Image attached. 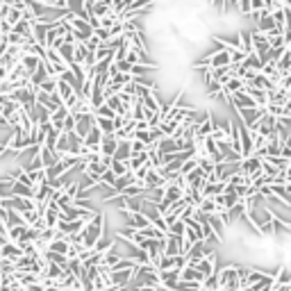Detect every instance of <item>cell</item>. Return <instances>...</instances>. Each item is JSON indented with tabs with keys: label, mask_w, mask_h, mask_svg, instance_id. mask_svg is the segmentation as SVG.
Returning <instances> with one entry per match:
<instances>
[{
	"label": "cell",
	"mask_w": 291,
	"mask_h": 291,
	"mask_svg": "<svg viewBox=\"0 0 291 291\" xmlns=\"http://www.w3.org/2000/svg\"><path fill=\"white\" fill-rule=\"evenodd\" d=\"M105 232H107V221H105V214H93L89 221L84 223V227H82L80 232H77V237H80L82 246H84L86 250H91L93 246L98 243V239L103 237Z\"/></svg>",
	"instance_id": "1"
},
{
	"label": "cell",
	"mask_w": 291,
	"mask_h": 291,
	"mask_svg": "<svg viewBox=\"0 0 291 291\" xmlns=\"http://www.w3.org/2000/svg\"><path fill=\"white\" fill-rule=\"evenodd\" d=\"M73 116H75V128H73V135H75L77 139H84V137L89 135V130L93 128V114H82V116L73 114Z\"/></svg>",
	"instance_id": "2"
},
{
	"label": "cell",
	"mask_w": 291,
	"mask_h": 291,
	"mask_svg": "<svg viewBox=\"0 0 291 291\" xmlns=\"http://www.w3.org/2000/svg\"><path fill=\"white\" fill-rule=\"evenodd\" d=\"M123 216H125V225H128L130 230L139 232V230H144V227H148V221L144 218L141 212H135V214H123Z\"/></svg>",
	"instance_id": "3"
},
{
	"label": "cell",
	"mask_w": 291,
	"mask_h": 291,
	"mask_svg": "<svg viewBox=\"0 0 291 291\" xmlns=\"http://www.w3.org/2000/svg\"><path fill=\"white\" fill-rule=\"evenodd\" d=\"M21 248H18L16 243H5L2 248H0V259H5V262H11V264H16V259L21 257Z\"/></svg>",
	"instance_id": "4"
},
{
	"label": "cell",
	"mask_w": 291,
	"mask_h": 291,
	"mask_svg": "<svg viewBox=\"0 0 291 291\" xmlns=\"http://www.w3.org/2000/svg\"><path fill=\"white\" fill-rule=\"evenodd\" d=\"M116 146H119V141L114 139V137H103V139H100V146H98V152H100V157L112 159L114 150H116Z\"/></svg>",
	"instance_id": "5"
},
{
	"label": "cell",
	"mask_w": 291,
	"mask_h": 291,
	"mask_svg": "<svg viewBox=\"0 0 291 291\" xmlns=\"http://www.w3.org/2000/svg\"><path fill=\"white\" fill-rule=\"evenodd\" d=\"M60 210L55 205H48L46 207V212H43V225H46V230H55V225H57V221H60Z\"/></svg>",
	"instance_id": "6"
},
{
	"label": "cell",
	"mask_w": 291,
	"mask_h": 291,
	"mask_svg": "<svg viewBox=\"0 0 291 291\" xmlns=\"http://www.w3.org/2000/svg\"><path fill=\"white\" fill-rule=\"evenodd\" d=\"M48 250L50 253H55V255H69V250H71V243H69V239L66 237H60V239H55V241H50L48 243Z\"/></svg>",
	"instance_id": "7"
},
{
	"label": "cell",
	"mask_w": 291,
	"mask_h": 291,
	"mask_svg": "<svg viewBox=\"0 0 291 291\" xmlns=\"http://www.w3.org/2000/svg\"><path fill=\"white\" fill-rule=\"evenodd\" d=\"M62 137V130L60 128H53L50 125V130H48V135H46V139H43V146L41 148H46V150H50L53 152L55 150V144H57V139Z\"/></svg>",
	"instance_id": "8"
},
{
	"label": "cell",
	"mask_w": 291,
	"mask_h": 291,
	"mask_svg": "<svg viewBox=\"0 0 291 291\" xmlns=\"http://www.w3.org/2000/svg\"><path fill=\"white\" fill-rule=\"evenodd\" d=\"M11 187H14V180L7 175V178H0V200L11 198Z\"/></svg>",
	"instance_id": "9"
},
{
	"label": "cell",
	"mask_w": 291,
	"mask_h": 291,
	"mask_svg": "<svg viewBox=\"0 0 291 291\" xmlns=\"http://www.w3.org/2000/svg\"><path fill=\"white\" fill-rule=\"evenodd\" d=\"M109 171H112L114 178H121V175L130 173V171H128V164H123V162H114V159H112V164H109Z\"/></svg>",
	"instance_id": "10"
},
{
	"label": "cell",
	"mask_w": 291,
	"mask_h": 291,
	"mask_svg": "<svg viewBox=\"0 0 291 291\" xmlns=\"http://www.w3.org/2000/svg\"><path fill=\"white\" fill-rule=\"evenodd\" d=\"M171 269H175V257H159L157 271H171Z\"/></svg>",
	"instance_id": "11"
},
{
	"label": "cell",
	"mask_w": 291,
	"mask_h": 291,
	"mask_svg": "<svg viewBox=\"0 0 291 291\" xmlns=\"http://www.w3.org/2000/svg\"><path fill=\"white\" fill-rule=\"evenodd\" d=\"M55 82H57V80L48 77V80H46L41 86H39V91H41V93H48V96H53V93H55Z\"/></svg>",
	"instance_id": "12"
},
{
	"label": "cell",
	"mask_w": 291,
	"mask_h": 291,
	"mask_svg": "<svg viewBox=\"0 0 291 291\" xmlns=\"http://www.w3.org/2000/svg\"><path fill=\"white\" fill-rule=\"evenodd\" d=\"M5 80H7V69H2V66H0V84H2Z\"/></svg>",
	"instance_id": "13"
},
{
	"label": "cell",
	"mask_w": 291,
	"mask_h": 291,
	"mask_svg": "<svg viewBox=\"0 0 291 291\" xmlns=\"http://www.w3.org/2000/svg\"><path fill=\"white\" fill-rule=\"evenodd\" d=\"M7 152H9V150H7V146H5V144H0V159H2Z\"/></svg>",
	"instance_id": "14"
},
{
	"label": "cell",
	"mask_w": 291,
	"mask_h": 291,
	"mask_svg": "<svg viewBox=\"0 0 291 291\" xmlns=\"http://www.w3.org/2000/svg\"><path fill=\"white\" fill-rule=\"evenodd\" d=\"M271 291H291V287H273Z\"/></svg>",
	"instance_id": "15"
},
{
	"label": "cell",
	"mask_w": 291,
	"mask_h": 291,
	"mask_svg": "<svg viewBox=\"0 0 291 291\" xmlns=\"http://www.w3.org/2000/svg\"><path fill=\"white\" fill-rule=\"evenodd\" d=\"M198 291H205V289H198Z\"/></svg>",
	"instance_id": "16"
}]
</instances>
